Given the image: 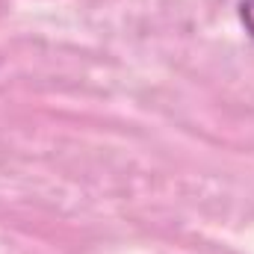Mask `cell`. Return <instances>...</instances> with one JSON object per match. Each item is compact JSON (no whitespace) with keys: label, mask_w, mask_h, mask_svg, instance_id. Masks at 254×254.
Instances as JSON below:
<instances>
[{"label":"cell","mask_w":254,"mask_h":254,"mask_svg":"<svg viewBox=\"0 0 254 254\" xmlns=\"http://www.w3.org/2000/svg\"><path fill=\"white\" fill-rule=\"evenodd\" d=\"M237 18H240L243 30L254 39V0H240L237 3Z\"/></svg>","instance_id":"1"}]
</instances>
